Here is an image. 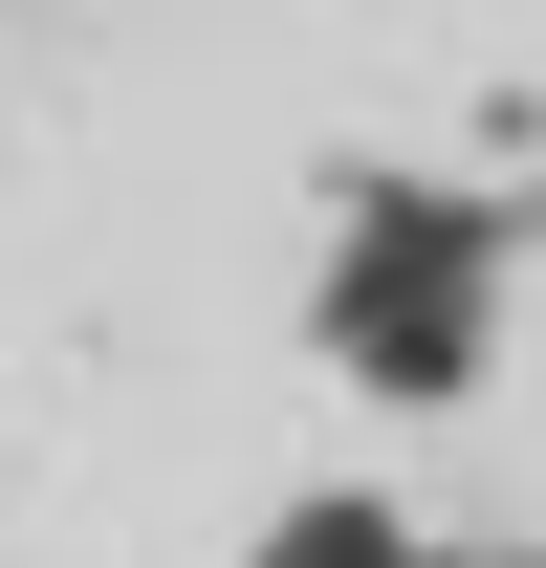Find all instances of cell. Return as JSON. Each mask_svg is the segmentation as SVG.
Returning a JSON list of instances; mask_svg holds the SVG:
<instances>
[{
  "label": "cell",
  "mask_w": 546,
  "mask_h": 568,
  "mask_svg": "<svg viewBox=\"0 0 546 568\" xmlns=\"http://www.w3.org/2000/svg\"><path fill=\"white\" fill-rule=\"evenodd\" d=\"M481 306H503V219L437 197V175H350V241H328V351L372 394H459L481 372Z\"/></svg>",
  "instance_id": "obj_1"
},
{
  "label": "cell",
  "mask_w": 546,
  "mask_h": 568,
  "mask_svg": "<svg viewBox=\"0 0 546 568\" xmlns=\"http://www.w3.org/2000/svg\"><path fill=\"white\" fill-rule=\"evenodd\" d=\"M263 568H459V547H437V525H415V503H284V525H263Z\"/></svg>",
  "instance_id": "obj_2"
}]
</instances>
